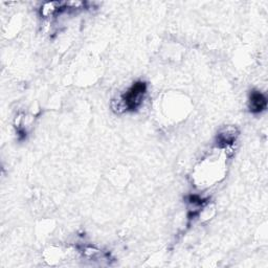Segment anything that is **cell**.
Masks as SVG:
<instances>
[{
	"label": "cell",
	"instance_id": "1",
	"mask_svg": "<svg viewBox=\"0 0 268 268\" xmlns=\"http://www.w3.org/2000/svg\"><path fill=\"white\" fill-rule=\"evenodd\" d=\"M147 91V85L144 82H137L126 92L121 101V106L126 110H135L143 103Z\"/></svg>",
	"mask_w": 268,
	"mask_h": 268
},
{
	"label": "cell",
	"instance_id": "3",
	"mask_svg": "<svg viewBox=\"0 0 268 268\" xmlns=\"http://www.w3.org/2000/svg\"><path fill=\"white\" fill-rule=\"evenodd\" d=\"M237 135H238L237 129L235 127H226L223 129L219 134V136H218L219 144H221L223 146L232 144L233 141L236 139Z\"/></svg>",
	"mask_w": 268,
	"mask_h": 268
},
{
	"label": "cell",
	"instance_id": "2",
	"mask_svg": "<svg viewBox=\"0 0 268 268\" xmlns=\"http://www.w3.org/2000/svg\"><path fill=\"white\" fill-rule=\"evenodd\" d=\"M267 105V102L265 96L259 91H254L250 94V99H249V108L251 112H261Z\"/></svg>",
	"mask_w": 268,
	"mask_h": 268
}]
</instances>
